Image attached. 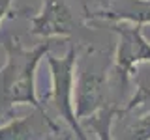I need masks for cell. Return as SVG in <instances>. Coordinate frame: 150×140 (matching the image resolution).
<instances>
[{"mask_svg": "<svg viewBox=\"0 0 150 140\" xmlns=\"http://www.w3.org/2000/svg\"><path fill=\"white\" fill-rule=\"evenodd\" d=\"M51 43H41L32 50H25L19 41H8V62L0 71V110L13 105H32L43 110L36 97V67L40 60L49 52Z\"/></svg>", "mask_w": 150, "mask_h": 140, "instance_id": "6da1fadb", "label": "cell"}, {"mask_svg": "<svg viewBox=\"0 0 150 140\" xmlns=\"http://www.w3.org/2000/svg\"><path fill=\"white\" fill-rule=\"evenodd\" d=\"M75 62H77V52L75 47H69L68 54L62 58L49 56L51 75H53V90H51V101L56 110V114L62 118L69 129L75 133V136L84 140L86 134L83 133V127L79 123L73 108V78H75Z\"/></svg>", "mask_w": 150, "mask_h": 140, "instance_id": "7a4b0ae2", "label": "cell"}, {"mask_svg": "<svg viewBox=\"0 0 150 140\" xmlns=\"http://www.w3.org/2000/svg\"><path fill=\"white\" fill-rule=\"evenodd\" d=\"M112 32L118 36L115 69L120 75L122 84H126L135 65L141 62H150V43L143 36L141 22H116L112 24Z\"/></svg>", "mask_w": 150, "mask_h": 140, "instance_id": "3957f363", "label": "cell"}, {"mask_svg": "<svg viewBox=\"0 0 150 140\" xmlns=\"http://www.w3.org/2000/svg\"><path fill=\"white\" fill-rule=\"evenodd\" d=\"M75 28V19L62 0H47L40 15L32 17V34L51 37L68 36Z\"/></svg>", "mask_w": 150, "mask_h": 140, "instance_id": "277c9868", "label": "cell"}, {"mask_svg": "<svg viewBox=\"0 0 150 140\" xmlns=\"http://www.w3.org/2000/svg\"><path fill=\"white\" fill-rule=\"evenodd\" d=\"M105 101V75L84 71L79 77L75 92V116L79 123L103 108Z\"/></svg>", "mask_w": 150, "mask_h": 140, "instance_id": "5b68a950", "label": "cell"}, {"mask_svg": "<svg viewBox=\"0 0 150 140\" xmlns=\"http://www.w3.org/2000/svg\"><path fill=\"white\" fill-rule=\"evenodd\" d=\"M92 17L105 21H129V22H150V0H112L111 8L94 13Z\"/></svg>", "mask_w": 150, "mask_h": 140, "instance_id": "8992f818", "label": "cell"}, {"mask_svg": "<svg viewBox=\"0 0 150 140\" xmlns=\"http://www.w3.org/2000/svg\"><path fill=\"white\" fill-rule=\"evenodd\" d=\"M131 75H133V80H135V93L120 114L150 103V62L137 64L133 67V71H131Z\"/></svg>", "mask_w": 150, "mask_h": 140, "instance_id": "52a82bcc", "label": "cell"}, {"mask_svg": "<svg viewBox=\"0 0 150 140\" xmlns=\"http://www.w3.org/2000/svg\"><path fill=\"white\" fill-rule=\"evenodd\" d=\"M120 110L116 108H100L98 112H94L92 116H88V123L90 127L98 133V136L101 140H109L111 138V121H112V116L118 114Z\"/></svg>", "mask_w": 150, "mask_h": 140, "instance_id": "ba28073f", "label": "cell"}, {"mask_svg": "<svg viewBox=\"0 0 150 140\" xmlns=\"http://www.w3.org/2000/svg\"><path fill=\"white\" fill-rule=\"evenodd\" d=\"M36 127H34V118L28 116L25 120L11 121L9 125L0 129V138H36Z\"/></svg>", "mask_w": 150, "mask_h": 140, "instance_id": "9c48e42d", "label": "cell"}, {"mask_svg": "<svg viewBox=\"0 0 150 140\" xmlns=\"http://www.w3.org/2000/svg\"><path fill=\"white\" fill-rule=\"evenodd\" d=\"M122 138L128 140H150V112L144 116H141L139 120H135L131 125L124 129Z\"/></svg>", "mask_w": 150, "mask_h": 140, "instance_id": "30bf717a", "label": "cell"}, {"mask_svg": "<svg viewBox=\"0 0 150 140\" xmlns=\"http://www.w3.org/2000/svg\"><path fill=\"white\" fill-rule=\"evenodd\" d=\"M9 4H11V0H0V19L4 17V13L8 11Z\"/></svg>", "mask_w": 150, "mask_h": 140, "instance_id": "8fae6325", "label": "cell"}]
</instances>
